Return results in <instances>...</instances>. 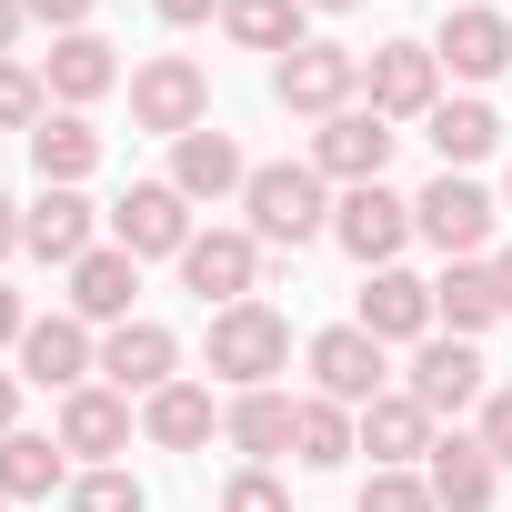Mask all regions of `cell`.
Returning <instances> with one entry per match:
<instances>
[{
    "instance_id": "cell-1",
    "label": "cell",
    "mask_w": 512,
    "mask_h": 512,
    "mask_svg": "<svg viewBox=\"0 0 512 512\" xmlns=\"http://www.w3.org/2000/svg\"><path fill=\"white\" fill-rule=\"evenodd\" d=\"M251 241H282V251H302L312 231H332V201H322V171H302V161H272V171H251Z\"/></svg>"
},
{
    "instance_id": "cell-2",
    "label": "cell",
    "mask_w": 512,
    "mask_h": 512,
    "mask_svg": "<svg viewBox=\"0 0 512 512\" xmlns=\"http://www.w3.org/2000/svg\"><path fill=\"white\" fill-rule=\"evenodd\" d=\"M282 362H292V332H282V312H262V302H231V312H211V372H221V382L262 392Z\"/></svg>"
},
{
    "instance_id": "cell-3",
    "label": "cell",
    "mask_w": 512,
    "mask_h": 512,
    "mask_svg": "<svg viewBox=\"0 0 512 512\" xmlns=\"http://www.w3.org/2000/svg\"><path fill=\"white\" fill-rule=\"evenodd\" d=\"M352 91H362V51H342V41H302L282 71H272V101L282 111H352Z\"/></svg>"
},
{
    "instance_id": "cell-4",
    "label": "cell",
    "mask_w": 512,
    "mask_h": 512,
    "mask_svg": "<svg viewBox=\"0 0 512 512\" xmlns=\"http://www.w3.org/2000/svg\"><path fill=\"white\" fill-rule=\"evenodd\" d=\"M201 111H211V81H201V61H181V51H161V61H141L131 71V121L141 131H201Z\"/></svg>"
},
{
    "instance_id": "cell-5",
    "label": "cell",
    "mask_w": 512,
    "mask_h": 512,
    "mask_svg": "<svg viewBox=\"0 0 512 512\" xmlns=\"http://www.w3.org/2000/svg\"><path fill=\"white\" fill-rule=\"evenodd\" d=\"M111 231H121L131 262H161V251L181 262V251H191V201H181L171 181H131V191H121V211H111Z\"/></svg>"
},
{
    "instance_id": "cell-6",
    "label": "cell",
    "mask_w": 512,
    "mask_h": 512,
    "mask_svg": "<svg viewBox=\"0 0 512 512\" xmlns=\"http://www.w3.org/2000/svg\"><path fill=\"white\" fill-rule=\"evenodd\" d=\"M332 231H342V251H352L362 272H392V251L412 241V201H392L382 181H362V191L332 201Z\"/></svg>"
},
{
    "instance_id": "cell-7",
    "label": "cell",
    "mask_w": 512,
    "mask_h": 512,
    "mask_svg": "<svg viewBox=\"0 0 512 512\" xmlns=\"http://www.w3.org/2000/svg\"><path fill=\"white\" fill-rule=\"evenodd\" d=\"M432 81H442V61H432L422 41H382V51L362 61V91H372L382 121H432Z\"/></svg>"
},
{
    "instance_id": "cell-8",
    "label": "cell",
    "mask_w": 512,
    "mask_h": 512,
    "mask_svg": "<svg viewBox=\"0 0 512 512\" xmlns=\"http://www.w3.org/2000/svg\"><path fill=\"white\" fill-rule=\"evenodd\" d=\"M412 231H422V241H442L452 262H472V251L492 241V201H482V191H472L462 171H442V181H432V191L412 201Z\"/></svg>"
},
{
    "instance_id": "cell-9",
    "label": "cell",
    "mask_w": 512,
    "mask_h": 512,
    "mask_svg": "<svg viewBox=\"0 0 512 512\" xmlns=\"http://www.w3.org/2000/svg\"><path fill=\"white\" fill-rule=\"evenodd\" d=\"M251 272H262V241L251 231H191V251H181V282L201 292V302H251Z\"/></svg>"
},
{
    "instance_id": "cell-10",
    "label": "cell",
    "mask_w": 512,
    "mask_h": 512,
    "mask_svg": "<svg viewBox=\"0 0 512 512\" xmlns=\"http://www.w3.org/2000/svg\"><path fill=\"white\" fill-rule=\"evenodd\" d=\"M392 141H402V131H392L382 111H332V121H322V141H312V171H332V181H352V191H362V181H382Z\"/></svg>"
},
{
    "instance_id": "cell-11",
    "label": "cell",
    "mask_w": 512,
    "mask_h": 512,
    "mask_svg": "<svg viewBox=\"0 0 512 512\" xmlns=\"http://www.w3.org/2000/svg\"><path fill=\"white\" fill-rule=\"evenodd\" d=\"M91 362H101V352H91V322H81V312H51V322L21 332V382H41V392H81Z\"/></svg>"
},
{
    "instance_id": "cell-12",
    "label": "cell",
    "mask_w": 512,
    "mask_h": 512,
    "mask_svg": "<svg viewBox=\"0 0 512 512\" xmlns=\"http://www.w3.org/2000/svg\"><path fill=\"white\" fill-rule=\"evenodd\" d=\"M312 382H322V402H382V342L362 332V322H342V332H322L312 342Z\"/></svg>"
},
{
    "instance_id": "cell-13",
    "label": "cell",
    "mask_w": 512,
    "mask_h": 512,
    "mask_svg": "<svg viewBox=\"0 0 512 512\" xmlns=\"http://www.w3.org/2000/svg\"><path fill=\"white\" fill-rule=\"evenodd\" d=\"M171 191H181V201L251 191V171H241V141H231V131H181V141H171Z\"/></svg>"
},
{
    "instance_id": "cell-14",
    "label": "cell",
    "mask_w": 512,
    "mask_h": 512,
    "mask_svg": "<svg viewBox=\"0 0 512 512\" xmlns=\"http://www.w3.org/2000/svg\"><path fill=\"white\" fill-rule=\"evenodd\" d=\"M492 452H482V432H452V442H432V502L442 512H492Z\"/></svg>"
},
{
    "instance_id": "cell-15",
    "label": "cell",
    "mask_w": 512,
    "mask_h": 512,
    "mask_svg": "<svg viewBox=\"0 0 512 512\" xmlns=\"http://www.w3.org/2000/svg\"><path fill=\"white\" fill-rule=\"evenodd\" d=\"M131 292H141L131 251H81V262H71V312L81 322H131Z\"/></svg>"
},
{
    "instance_id": "cell-16",
    "label": "cell",
    "mask_w": 512,
    "mask_h": 512,
    "mask_svg": "<svg viewBox=\"0 0 512 512\" xmlns=\"http://www.w3.org/2000/svg\"><path fill=\"white\" fill-rule=\"evenodd\" d=\"M21 251H41V262H81V251H91V201L41 181V201L21 211Z\"/></svg>"
},
{
    "instance_id": "cell-17",
    "label": "cell",
    "mask_w": 512,
    "mask_h": 512,
    "mask_svg": "<svg viewBox=\"0 0 512 512\" xmlns=\"http://www.w3.org/2000/svg\"><path fill=\"white\" fill-rule=\"evenodd\" d=\"M432 61H452L462 81H492V71L512 61V21H502V11H452L442 41H432Z\"/></svg>"
},
{
    "instance_id": "cell-18",
    "label": "cell",
    "mask_w": 512,
    "mask_h": 512,
    "mask_svg": "<svg viewBox=\"0 0 512 512\" xmlns=\"http://www.w3.org/2000/svg\"><path fill=\"white\" fill-rule=\"evenodd\" d=\"M171 362H181V342H171L161 322H121V332L101 342V372H111L121 392H161V382H171Z\"/></svg>"
},
{
    "instance_id": "cell-19",
    "label": "cell",
    "mask_w": 512,
    "mask_h": 512,
    "mask_svg": "<svg viewBox=\"0 0 512 512\" xmlns=\"http://www.w3.org/2000/svg\"><path fill=\"white\" fill-rule=\"evenodd\" d=\"M412 402H422V412H462V402H482V352H472V342H422V362H412Z\"/></svg>"
},
{
    "instance_id": "cell-20",
    "label": "cell",
    "mask_w": 512,
    "mask_h": 512,
    "mask_svg": "<svg viewBox=\"0 0 512 512\" xmlns=\"http://www.w3.org/2000/svg\"><path fill=\"white\" fill-rule=\"evenodd\" d=\"M422 322H432V282H412V272H372V292H362V332H372V342H422Z\"/></svg>"
},
{
    "instance_id": "cell-21",
    "label": "cell",
    "mask_w": 512,
    "mask_h": 512,
    "mask_svg": "<svg viewBox=\"0 0 512 512\" xmlns=\"http://www.w3.org/2000/svg\"><path fill=\"white\" fill-rule=\"evenodd\" d=\"M362 452H372L382 472H402L412 452H432V412H422L412 392H382V402L362 412Z\"/></svg>"
},
{
    "instance_id": "cell-22",
    "label": "cell",
    "mask_w": 512,
    "mask_h": 512,
    "mask_svg": "<svg viewBox=\"0 0 512 512\" xmlns=\"http://www.w3.org/2000/svg\"><path fill=\"white\" fill-rule=\"evenodd\" d=\"M31 161H41V181H51V191H71V181H91V161H101V131H91L81 111H51V121L31 131Z\"/></svg>"
},
{
    "instance_id": "cell-23",
    "label": "cell",
    "mask_w": 512,
    "mask_h": 512,
    "mask_svg": "<svg viewBox=\"0 0 512 512\" xmlns=\"http://www.w3.org/2000/svg\"><path fill=\"white\" fill-rule=\"evenodd\" d=\"M141 432H151L161 452H201V442H211V392H201V382H161V392L141 402Z\"/></svg>"
},
{
    "instance_id": "cell-24",
    "label": "cell",
    "mask_w": 512,
    "mask_h": 512,
    "mask_svg": "<svg viewBox=\"0 0 512 512\" xmlns=\"http://www.w3.org/2000/svg\"><path fill=\"white\" fill-rule=\"evenodd\" d=\"M432 312L452 322V342H472V332H492V322H502V292H492V272H482V262H452V272L432 282Z\"/></svg>"
},
{
    "instance_id": "cell-25",
    "label": "cell",
    "mask_w": 512,
    "mask_h": 512,
    "mask_svg": "<svg viewBox=\"0 0 512 512\" xmlns=\"http://www.w3.org/2000/svg\"><path fill=\"white\" fill-rule=\"evenodd\" d=\"M121 442H131V402H121V392H71V402H61V452H91V462H101V452H121Z\"/></svg>"
},
{
    "instance_id": "cell-26",
    "label": "cell",
    "mask_w": 512,
    "mask_h": 512,
    "mask_svg": "<svg viewBox=\"0 0 512 512\" xmlns=\"http://www.w3.org/2000/svg\"><path fill=\"white\" fill-rule=\"evenodd\" d=\"M111 81H121L111 41H91V31H61V41H51V91H61V101H101Z\"/></svg>"
},
{
    "instance_id": "cell-27",
    "label": "cell",
    "mask_w": 512,
    "mask_h": 512,
    "mask_svg": "<svg viewBox=\"0 0 512 512\" xmlns=\"http://www.w3.org/2000/svg\"><path fill=\"white\" fill-rule=\"evenodd\" d=\"M51 482H61V442L0 432V502H51Z\"/></svg>"
},
{
    "instance_id": "cell-28",
    "label": "cell",
    "mask_w": 512,
    "mask_h": 512,
    "mask_svg": "<svg viewBox=\"0 0 512 512\" xmlns=\"http://www.w3.org/2000/svg\"><path fill=\"white\" fill-rule=\"evenodd\" d=\"M492 141H502V121H492L482 101H432V151H442V171H472Z\"/></svg>"
},
{
    "instance_id": "cell-29",
    "label": "cell",
    "mask_w": 512,
    "mask_h": 512,
    "mask_svg": "<svg viewBox=\"0 0 512 512\" xmlns=\"http://www.w3.org/2000/svg\"><path fill=\"white\" fill-rule=\"evenodd\" d=\"M352 452H362V432H352L342 402H302V412H292V462L332 472V462H352Z\"/></svg>"
},
{
    "instance_id": "cell-30",
    "label": "cell",
    "mask_w": 512,
    "mask_h": 512,
    "mask_svg": "<svg viewBox=\"0 0 512 512\" xmlns=\"http://www.w3.org/2000/svg\"><path fill=\"white\" fill-rule=\"evenodd\" d=\"M292 412H302V402L262 382V392H241V402H231V422H221V432H231L241 452H292Z\"/></svg>"
},
{
    "instance_id": "cell-31",
    "label": "cell",
    "mask_w": 512,
    "mask_h": 512,
    "mask_svg": "<svg viewBox=\"0 0 512 512\" xmlns=\"http://www.w3.org/2000/svg\"><path fill=\"white\" fill-rule=\"evenodd\" d=\"M221 21H231L241 51H282V61L302 51V0H231Z\"/></svg>"
},
{
    "instance_id": "cell-32",
    "label": "cell",
    "mask_w": 512,
    "mask_h": 512,
    "mask_svg": "<svg viewBox=\"0 0 512 512\" xmlns=\"http://www.w3.org/2000/svg\"><path fill=\"white\" fill-rule=\"evenodd\" d=\"M71 512H141V482L131 472H81L71 482Z\"/></svg>"
},
{
    "instance_id": "cell-33",
    "label": "cell",
    "mask_w": 512,
    "mask_h": 512,
    "mask_svg": "<svg viewBox=\"0 0 512 512\" xmlns=\"http://www.w3.org/2000/svg\"><path fill=\"white\" fill-rule=\"evenodd\" d=\"M362 512H442V502H432V482H412V472H372V482H362Z\"/></svg>"
},
{
    "instance_id": "cell-34",
    "label": "cell",
    "mask_w": 512,
    "mask_h": 512,
    "mask_svg": "<svg viewBox=\"0 0 512 512\" xmlns=\"http://www.w3.org/2000/svg\"><path fill=\"white\" fill-rule=\"evenodd\" d=\"M221 512H292V502H282V482H272V472H231Z\"/></svg>"
},
{
    "instance_id": "cell-35",
    "label": "cell",
    "mask_w": 512,
    "mask_h": 512,
    "mask_svg": "<svg viewBox=\"0 0 512 512\" xmlns=\"http://www.w3.org/2000/svg\"><path fill=\"white\" fill-rule=\"evenodd\" d=\"M482 452L512 462V392H482Z\"/></svg>"
},
{
    "instance_id": "cell-36",
    "label": "cell",
    "mask_w": 512,
    "mask_h": 512,
    "mask_svg": "<svg viewBox=\"0 0 512 512\" xmlns=\"http://www.w3.org/2000/svg\"><path fill=\"white\" fill-rule=\"evenodd\" d=\"M41 111V91H31V71H11V61H0V121H31Z\"/></svg>"
},
{
    "instance_id": "cell-37",
    "label": "cell",
    "mask_w": 512,
    "mask_h": 512,
    "mask_svg": "<svg viewBox=\"0 0 512 512\" xmlns=\"http://www.w3.org/2000/svg\"><path fill=\"white\" fill-rule=\"evenodd\" d=\"M21 11L51 21V31H81V21H91V0H21Z\"/></svg>"
},
{
    "instance_id": "cell-38",
    "label": "cell",
    "mask_w": 512,
    "mask_h": 512,
    "mask_svg": "<svg viewBox=\"0 0 512 512\" xmlns=\"http://www.w3.org/2000/svg\"><path fill=\"white\" fill-rule=\"evenodd\" d=\"M161 21H211V11H231V0H151Z\"/></svg>"
},
{
    "instance_id": "cell-39",
    "label": "cell",
    "mask_w": 512,
    "mask_h": 512,
    "mask_svg": "<svg viewBox=\"0 0 512 512\" xmlns=\"http://www.w3.org/2000/svg\"><path fill=\"white\" fill-rule=\"evenodd\" d=\"M31 322H21V292H0V342H21Z\"/></svg>"
},
{
    "instance_id": "cell-40",
    "label": "cell",
    "mask_w": 512,
    "mask_h": 512,
    "mask_svg": "<svg viewBox=\"0 0 512 512\" xmlns=\"http://www.w3.org/2000/svg\"><path fill=\"white\" fill-rule=\"evenodd\" d=\"M21 21H31V11H21V0H0V51H11V41H21Z\"/></svg>"
},
{
    "instance_id": "cell-41",
    "label": "cell",
    "mask_w": 512,
    "mask_h": 512,
    "mask_svg": "<svg viewBox=\"0 0 512 512\" xmlns=\"http://www.w3.org/2000/svg\"><path fill=\"white\" fill-rule=\"evenodd\" d=\"M11 251H21V211H11V201H0V262H11Z\"/></svg>"
},
{
    "instance_id": "cell-42",
    "label": "cell",
    "mask_w": 512,
    "mask_h": 512,
    "mask_svg": "<svg viewBox=\"0 0 512 512\" xmlns=\"http://www.w3.org/2000/svg\"><path fill=\"white\" fill-rule=\"evenodd\" d=\"M11 412H21V382H11V372H0V432H11Z\"/></svg>"
},
{
    "instance_id": "cell-43",
    "label": "cell",
    "mask_w": 512,
    "mask_h": 512,
    "mask_svg": "<svg viewBox=\"0 0 512 512\" xmlns=\"http://www.w3.org/2000/svg\"><path fill=\"white\" fill-rule=\"evenodd\" d=\"M492 292H502V312H512V251H502V262H492Z\"/></svg>"
},
{
    "instance_id": "cell-44",
    "label": "cell",
    "mask_w": 512,
    "mask_h": 512,
    "mask_svg": "<svg viewBox=\"0 0 512 512\" xmlns=\"http://www.w3.org/2000/svg\"><path fill=\"white\" fill-rule=\"evenodd\" d=\"M312 11H362V0H312Z\"/></svg>"
}]
</instances>
